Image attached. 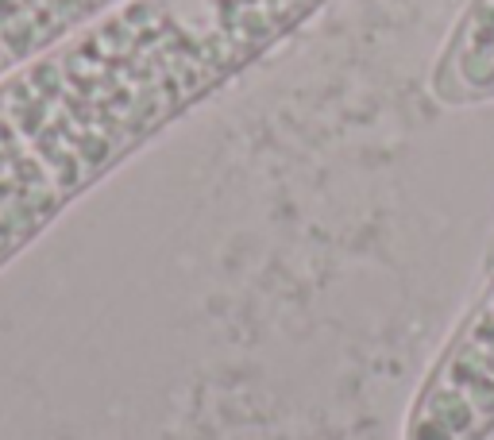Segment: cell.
Returning <instances> with one entry per match:
<instances>
[{
	"instance_id": "1",
	"label": "cell",
	"mask_w": 494,
	"mask_h": 440,
	"mask_svg": "<svg viewBox=\"0 0 494 440\" xmlns=\"http://www.w3.org/2000/svg\"><path fill=\"white\" fill-rule=\"evenodd\" d=\"M332 0H123L0 81V271Z\"/></svg>"
},
{
	"instance_id": "2",
	"label": "cell",
	"mask_w": 494,
	"mask_h": 440,
	"mask_svg": "<svg viewBox=\"0 0 494 440\" xmlns=\"http://www.w3.org/2000/svg\"><path fill=\"white\" fill-rule=\"evenodd\" d=\"M429 93L452 109L494 101V0H468L460 8L433 59Z\"/></svg>"
},
{
	"instance_id": "3",
	"label": "cell",
	"mask_w": 494,
	"mask_h": 440,
	"mask_svg": "<svg viewBox=\"0 0 494 440\" xmlns=\"http://www.w3.org/2000/svg\"><path fill=\"white\" fill-rule=\"evenodd\" d=\"M123 0H0V81Z\"/></svg>"
},
{
	"instance_id": "4",
	"label": "cell",
	"mask_w": 494,
	"mask_h": 440,
	"mask_svg": "<svg viewBox=\"0 0 494 440\" xmlns=\"http://www.w3.org/2000/svg\"><path fill=\"white\" fill-rule=\"evenodd\" d=\"M463 332H468L475 356L494 371V274H490V282L483 286V294L475 298V305L468 309V317H463Z\"/></svg>"
}]
</instances>
